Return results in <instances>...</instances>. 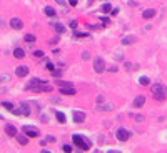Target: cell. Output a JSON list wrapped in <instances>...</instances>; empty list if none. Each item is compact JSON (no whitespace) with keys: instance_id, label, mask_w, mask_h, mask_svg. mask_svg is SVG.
Here are the masks:
<instances>
[{"instance_id":"obj_1","label":"cell","mask_w":167,"mask_h":153,"mask_svg":"<svg viewBox=\"0 0 167 153\" xmlns=\"http://www.w3.org/2000/svg\"><path fill=\"white\" fill-rule=\"evenodd\" d=\"M72 140H74V145L79 148V150H82V152H87V150H90L92 148V143H90V140H89L87 136H84V135H72Z\"/></svg>"},{"instance_id":"obj_2","label":"cell","mask_w":167,"mask_h":153,"mask_svg":"<svg viewBox=\"0 0 167 153\" xmlns=\"http://www.w3.org/2000/svg\"><path fill=\"white\" fill-rule=\"evenodd\" d=\"M150 92H152V96L157 100V102H162L167 95V88L166 85H162V83H156V85L150 86Z\"/></svg>"},{"instance_id":"obj_3","label":"cell","mask_w":167,"mask_h":153,"mask_svg":"<svg viewBox=\"0 0 167 153\" xmlns=\"http://www.w3.org/2000/svg\"><path fill=\"white\" fill-rule=\"evenodd\" d=\"M22 130H23V133L27 135L29 138H37V136H40L39 130H37V128H34V126H30V125H23V126H22Z\"/></svg>"},{"instance_id":"obj_4","label":"cell","mask_w":167,"mask_h":153,"mask_svg":"<svg viewBox=\"0 0 167 153\" xmlns=\"http://www.w3.org/2000/svg\"><path fill=\"white\" fill-rule=\"evenodd\" d=\"M115 138H117L119 142H127L129 138H130V133H129L124 126H119L117 132H115Z\"/></svg>"},{"instance_id":"obj_5","label":"cell","mask_w":167,"mask_h":153,"mask_svg":"<svg viewBox=\"0 0 167 153\" xmlns=\"http://www.w3.org/2000/svg\"><path fill=\"white\" fill-rule=\"evenodd\" d=\"M105 70V63H104V58L102 57H97L94 60V72L95 73H102Z\"/></svg>"},{"instance_id":"obj_6","label":"cell","mask_w":167,"mask_h":153,"mask_svg":"<svg viewBox=\"0 0 167 153\" xmlns=\"http://www.w3.org/2000/svg\"><path fill=\"white\" fill-rule=\"evenodd\" d=\"M97 110H100V112H110V110H114V103L104 100L102 103H97Z\"/></svg>"},{"instance_id":"obj_7","label":"cell","mask_w":167,"mask_h":153,"mask_svg":"<svg viewBox=\"0 0 167 153\" xmlns=\"http://www.w3.org/2000/svg\"><path fill=\"white\" fill-rule=\"evenodd\" d=\"M72 118H74L75 123H84V122H85V113L80 112V110H75V112L72 113Z\"/></svg>"},{"instance_id":"obj_8","label":"cell","mask_w":167,"mask_h":153,"mask_svg":"<svg viewBox=\"0 0 167 153\" xmlns=\"http://www.w3.org/2000/svg\"><path fill=\"white\" fill-rule=\"evenodd\" d=\"M20 110H22V115L23 116H30V113H32V108H30L29 102H20Z\"/></svg>"},{"instance_id":"obj_9","label":"cell","mask_w":167,"mask_h":153,"mask_svg":"<svg viewBox=\"0 0 167 153\" xmlns=\"http://www.w3.org/2000/svg\"><path fill=\"white\" fill-rule=\"evenodd\" d=\"M10 27L13 30H20L23 27V22H22L19 17H13V19H10Z\"/></svg>"},{"instance_id":"obj_10","label":"cell","mask_w":167,"mask_h":153,"mask_svg":"<svg viewBox=\"0 0 167 153\" xmlns=\"http://www.w3.org/2000/svg\"><path fill=\"white\" fill-rule=\"evenodd\" d=\"M40 82H42V80H39V78H30L29 82H27V85H25V88H27V90H37V86L40 85Z\"/></svg>"},{"instance_id":"obj_11","label":"cell","mask_w":167,"mask_h":153,"mask_svg":"<svg viewBox=\"0 0 167 153\" xmlns=\"http://www.w3.org/2000/svg\"><path fill=\"white\" fill-rule=\"evenodd\" d=\"M122 45L124 47H127V45H132V43H135L137 42V37H134V35H125V37H122Z\"/></svg>"},{"instance_id":"obj_12","label":"cell","mask_w":167,"mask_h":153,"mask_svg":"<svg viewBox=\"0 0 167 153\" xmlns=\"http://www.w3.org/2000/svg\"><path fill=\"white\" fill-rule=\"evenodd\" d=\"M29 72H30L29 67H25V65H20V67L15 68V73H17V76H22V78L29 75Z\"/></svg>"},{"instance_id":"obj_13","label":"cell","mask_w":167,"mask_h":153,"mask_svg":"<svg viewBox=\"0 0 167 153\" xmlns=\"http://www.w3.org/2000/svg\"><path fill=\"white\" fill-rule=\"evenodd\" d=\"M75 88H74V85H69V86H60V93L62 95H75Z\"/></svg>"},{"instance_id":"obj_14","label":"cell","mask_w":167,"mask_h":153,"mask_svg":"<svg viewBox=\"0 0 167 153\" xmlns=\"http://www.w3.org/2000/svg\"><path fill=\"white\" fill-rule=\"evenodd\" d=\"M52 90H54V86L50 85V83H47V82H40V85L37 86L35 92H52Z\"/></svg>"},{"instance_id":"obj_15","label":"cell","mask_w":167,"mask_h":153,"mask_svg":"<svg viewBox=\"0 0 167 153\" xmlns=\"http://www.w3.org/2000/svg\"><path fill=\"white\" fill-rule=\"evenodd\" d=\"M5 132H7L9 136H15V135L19 133V132H17V126H15V125H12V123H9L7 126H5Z\"/></svg>"},{"instance_id":"obj_16","label":"cell","mask_w":167,"mask_h":153,"mask_svg":"<svg viewBox=\"0 0 167 153\" xmlns=\"http://www.w3.org/2000/svg\"><path fill=\"white\" fill-rule=\"evenodd\" d=\"M154 15H156V10H154V9H147V10H144V12H142V19H144V20H150Z\"/></svg>"},{"instance_id":"obj_17","label":"cell","mask_w":167,"mask_h":153,"mask_svg":"<svg viewBox=\"0 0 167 153\" xmlns=\"http://www.w3.org/2000/svg\"><path fill=\"white\" fill-rule=\"evenodd\" d=\"M15 138H17V142H19L20 145H27L29 143V136L23 133V135H20V133H17L15 135Z\"/></svg>"},{"instance_id":"obj_18","label":"cell","mask_w":167,"mask_h":153,"mask_svg":"<svg viewBox=\"0 0 167 153\" xmlns=\"http://www.w3.org/2000/svg\"><path fill=\"white\" fill-rule=\"evenodd\" d=\"M13 57L19 58V60H22V58L25 57V52H23V48H20V47L15 48V50H13Z\"/></svg>"},{"instance_id":"obj_19","label":"cell","mask_w":167,"mask_h":153,"mask_svg":"<svg viewBox=\"0 0 167 153\" xmlns=\"http://www.w3.org/2000/svg\"><path fill=\"white\" fill-rule=\"evenodd\" d=\"M44 13H45L47 17H55V15H57V10L54 9V7H45V9H44Z\"/></svg>"},{"instance_id":"obj_20","label":"cell","mask_w":167,"mask_h":153,"mask_svg":"<svg viewBox=\"0 0 167 153\" xmlns=\"http://www.w3.org/2000/svg\"><path fill=\"white\" fill-rule=\"evenodd\" d=\"M144 103H146V96L144 95H139L137 98L134 100V106H142Z\"/></svg>"},{"instance_id":"obj_21","label":"cell","mask_w":167,"mask_h":153,"mask_svg":"<svg viewBox=\"0 0 167 153\" xmlns=\"http://www.w3.org/2000/svg\"><path fill=\"white\" fill-rule=\"evenodd\" d=\"M55 116H57V122H59V123H65V122H67L64 112H55Z\"/></svg>"},{"instance_id":"obj_22","label":"cell","mask_w":167,"mask_h":153,"mask_svg":"<svg viewBox=\"0 0 167 153\" xmlns=\"http://www.w3.org/2000/svg\"><path fill=\"white\" fill-rule=\"evenodd\" d=\"M54 29H55L57 33H64V32H65V27H64L60 22H55V23H54Z\"/></svg>"},{"instance_id":"obj_23","label":"cell","mask_w":167,"mask_h":153,"mask_svg":"<svg viewBox=\"0 0 167 153\" xmlns=\"http://www.w3.org/2000/svg\"><path fill=\"white\" fill-rule=\"evenodd\" d=\"M100 10H102L104 13H110V10H112V5H110V3H104V5L100 7Z\"/></svg>"},{"instance_id":"obj_24","label":"cell","mask_w":167,"mask_h":153,"mask_svg":"<svg viewBox=\"0 0 167 153\" xmlns=\"http://www.w3.org/2000/svg\"><path fill=\"white\" fill-rule=\"evenodd\" d=\"M74 37H77V38H87L89 37V33H85V32H74Z\"/></svg>"},{"instance_id":"obj_25","label":"cell","mask_w":167,"mask_h":153,"mask_svg":"<svg viewBox=\"0 0 167 153\" xmlns=\"http://www.w3.org/2000/svg\"><path fill=\"white\" fill-rule=\"evenodd\" d=\"M139 83H140V85H150V80H149L147 76H140V78H139Z\"/></svg>"},{"instance_id":"obj_26","label":"cell","mask_w":167,"mask_h":153,"mask_svg":"<svg viewBox=\"0 0 167 153\" xmlns=\"http://www.w3.org/2000/svg\"><path fill=\"white\" fill-rule=\"evenodd\" d=\"M23 38H25V42H29V43H34V42H35V35H32V33H27Z\"/></svg>"},{"instance_id":"obj_27","label":"cell","mask_w":167,"mask_h":153,"mask_svg":"<svg viewBox=\"0 0 167 153\" xmlns=\"http://www.w3.org/2000/svg\"><path fill=\"white\" fill-rule=\"evenodd\" d=\"M2 106H5V108H7V110H10V112H12V108H13V103H12V102H2Z\"/></svg>"},{"instance_id":"obj_28","label":"cell","mask_w":167,"mask_h":153,"mask_svg":"<svg viewBox=\"0 0 167 153\" xmlns=\"http://www.w3.org/2000/svg\"><path fill=\"white\" fill-rule=\"evenodd\" d=\"M62 150H64L65 153H72V152H74V146H72V145H64V146H62Z\"/></svg>"},{"instance_id":"obj_29","label":"cell","mask_w":167,"mask_h":153,"mask_svg":"<svg viewBox=\"0 0 167 153\" xmlns=\"http://www.w3.org/2000/svg\"><path fill=\"white\" fill-rule=\"evenodd\" d=\"M34 57L35 58H44V50H35V52H34Z\"/></svg>"},{"instance_id":"obj_30","label":"cell","mask_w":167,"mask_h":153,"mask_svg":"<svg viewBox=\"0 0 167 153\" xmlns=\"http://www.w3.org/2000/svg\"><path fill=\"white\" fill-rule=\"evenodd\" d=\"M52 76H54V78H60V76H62V72H60L59 68H55V70L52 72Z\"/></svg>"},{"instance_id":"obj_31","label":"cell","mask_w":167,"mask_h":153,"mask_svg":"<svg viewBox=\"0 0 167 153\" xmlns=\"http://www.w3.org/2000/svg\"><path fill=\"white\" fill-rule=\"evenodd\" d=\"M77 25H79V22H77V20H70V22H69L70 29H77Z\"/></svg>"},{"instance_id":"obj_32","label":"cell","mask_w":167,"mask_h":153,"mask_svg":"<svg viewBox=\"0 0 167 153\" xmlns=\"http://www.w3.org/2000/svg\"><path fill=\"white\" fill-rule=\"evenodd\" d=\"M102 25H104V27H107V25H110V19H107V17H102Z\"/></svg>"},{"instance_id":"obj_33","label":"cell","mask_w":167,"mask_h":153,"mask_svg":"<svg viewBox=\"0 0 167 153\" xmlns=\"http://www.w3.org/2000/svg\"><path fill=\"white\" fill-rule=\"evenodd\" d=\"M45 67H47V70H49V72H54V70H55V65H54V63H50V62H47V63H45Z\"/></svg>"},{"instance_id":"obj_34","label":"cell","mask_w":167,"mask_h":153,"mask_svg":"<svg viewBox=\"0 0 167 153\" xmlns=\"http://www.w3.org/2000/svg\"><path fill=\"white\" fill-rule=\"evenodd\" d=\"M144 120H146L144 115H135V122H144Z\"/></svg>"},{"instance_id":"obj_35","label":"cell","mask_w":167,"mask_h":153,"mask_svg":"<svg viewBox=\"0 0 167 153\" xmlns=\"http://www.w3.org/2000/svg\"><path fill=\"white\" fill-rule=\"evenodd\" d=\"M45 140H47V142H50V143L57 142V140H55V136H52V135H49V136H45Z\"/></svg>"},{"instance_id":"obj_36","label":"cell","mask_w":167,"mask_h":153,"mask_svg":"<svg viewBox=\"0 0 167 153\" xmlns=\"http://www.w3.org/2000/svg\"><path fill=\"white\" fill-rule=\"evenodd\" d=\"M107 70H109V72H117L119 68H117V65H110V67H109Z\"/></svg>"},{"instance_id":"obj_37","label":"cell","mask_w":167,"mask_h":153,"mask_svg":"<svg viewBox=\"0 0 167 153\" xmlns=\"http://www.w3.org/2000/svg\"><path fill=\"white\" fill-rule=\"evenodd\" d=\"M124 67L127 68V70H130V68H134V65H132L130 62H125V63H124Z\"/></svg>"},{"instance_id":"obj_38","label":"cell","mask_w":167,"mask_h":153,"mask_svg":"<svg viewBox=\"0 0 167 153\" xmlns=\"http://www.w3.org/2000/svg\"><path fill=\"white\" fill-rule=\"evenodd\" d=\"M82 58L89 60V58H90V53H89V52H84V53H82Z\"/></svg>"},{"instance_id":"obj_39","label":"cell","mask_w":167,"mask_h":153,"mask_svg":"<svg viewBox=\"0 0 167 153\" xmlns=\"http://www.w3.org/2000/svg\"><path fill=\"white\" fill-rule=\"evenodd\" d=\"M77 2H79V0H69V5H72V7H75V5H77Z\"/></svg>"},{"instance_id":"obj_40","label":"cell","mask_w":167,"mask_h":153,"mask_svg":"<svg viewBox=\"0 0 167 153\" xmlns=\"http://www.w3.org/2000/svg\"><path fill=\"white\" fill-rule=\"evenodd\" d=\"M0 80H2V82H9L10 78H9L7 75H2V76H0Z\"/></svg>"},{"instance_id":"obj_41","label":"cell","mask_w":167,"mask_h":153,"mask_svg":"<svg viewBox=\"0 0 167 153\" xmlns=\"http://www.w3.org/2000/svg\"><path fill=\"white\" fill-rule=\"evenodd\" d=\"M40 120H42V122H49V116H47V115H42Z\"/></svg>"},{"instance_id":"obj_42","label":"cell","mask_w":167,"mask_h":153,"mask_svg":"<svg viewBox=\"0 0 167 153\" xmlns=\"http://www.w3.org/2000/svg\"><path fill=\"white\" fill-rule=\"evenodd\" d=\"M55 2H57L59 5H65V0H55Z\"/></svg>"},{"instance_id":"obj_43","label":"cell","mask_w":167,"mask_h":153,"mask_svg":"<svg viewBox=\"0 0 167 153\" xmlns=\"http://www.w3.org/2000/svg\"><path fill=\"white\" fill-rule=\"evenodd\" d=\"M47 145V140H40V146H45Z\"/></svg>"},{"instance_id":"obj_44","label":"cell","mask_w":167,"mask_h":153,"mask_svg":"<svg viewBox=\"0 0 167 153\" xmlns=\"http://www.w3.org/2000/svg\"><path fill=\"white\" fill-rule=\"evenodd\" d=\"M0 120H2V115H0Z\"/></svg>"}]
</instances>
